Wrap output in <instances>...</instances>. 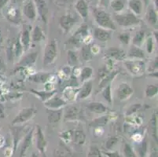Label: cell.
<instances>
[{"label":"cell","instance_id":"cell-1","mask_svg":"<svg viewBox=\"0 0 158 157\" xmlns=\"http://www.w3.org/2000/svg\"><path fill=\"white\" fill-rule=\"evenodd\" d=\"M91 10H92L94 21L98 25V27L110 31L116 30V24L109 13L98 7H92Z\"/></svg>","mask_w":158,"mask_h":157},{"label":"cell","instance_id":"cell-2","mask_svg":"<svg viewBox=\"0 0 158 157\" xmlns=\"http://www.w3.org/2000/svg\"><path fill=\"white\" fill-rule=\"evenodd\" d=\"M114 19L117 24L123 28H128V27L138 25L141 22V20L132 12L115 14Z\"/></svg>","mask_w":158,"mask_h":157},{"label":"cell","instance_id":"cell-3","mask_svg":"<svg viewBox=\"0 0 158 157\" xmlns=\"http://www.w3.org/2000/svg\"><path fill=\"white\" fill-rule=\"evenodd\" d=\"M57 56V46L55 40H51L47 43L44 50V65L48 66L54 62Z\"/></svg>","mask_w":158,"mask_h":157},{"label":"cell","instance_id":"cell-4","mask_svg":"<svg viewBox=\"0 0 158 157\" xmlns=\"http://www.w3.org/2000/svg\"><path fill=\"white\" fill-rule=\"evenodd\" d=\"M127 71L135 76H141L145 72V62L143 60H127L124 61Z\"/></svg>","mask_w":158,"mask_h":157},{"label":"cell","instance_id":"cell-5","mask_svg":"<svg viewBox=\"0 0 158 157\" xmlns=\"http://www.w3.org/2000/svg\"><path fill=\"white\" fill-rule=\"evenodd\" d=\"M36 111L32 107H27L23 109L21 112L15 116L13 121L11 122L13 126L16 124H21V123H27L28 121L32 119L35 116Z\"/></svg>","mask_w":158,"mask_h":157},{"label":"cell","instance_id":"cell-6","mask_svg":"<svg viewBox=\"0 0 158 157\" xmlns=\"http://www.w3.org/2000/svg\"><path fill=\"white\" fill-rule=\"evenodd\" d=\"M134 93V90L131 86L126 83H122L119 85L117 88V97L120 101H126L128 100L132 96Z\"/></svg>","mask_w":158,"mask_h":157},{"label":"cell","instance_id":"cell-7","mask_svg":"<svg viewBox=\"0 0 158 157\" xmlns=\"http://www.w3.org/2000/svg\"><path fill=\"white\" fill-rule=\"evenodd\" d=\"M77 21V20L76 17H74V15L69 14L61 16V18H60L59 24L61 28L65 32H68L73 28V26L76 24Z\"/></svg>","mask_w":158,"mask_h":157},{"label":"cell","instance_id":"cell-8","mask_svg":"<svg viewBox=\"0 0 158 157\" xmlns=\"http://www.w3.org/2000/svg\"><path fill=\"white\" fill-rule=\"evenodd\" d=\"M31 26L28 24H24L23 25L22 32H21V38H20V42L23 47V50L26 51L28 50L31 43Z\"/></svg>","mask_w":158,"mask_h":157},{"label":"cell","instance_id":"cell-9","mask_svg":"<svg viewBox=\"0 0 158 157\" xmlns=\"http://www.w3.org/2000/svg\"><path fill=\"white\" fill-rule=\"evenodd\" d=\"M83 118L82 112L78 107L70 105L66 107L64 113V119L65 120H77Z\"/></svg>","mask_w":158,"mask_h":157},{"label":"cell","instance_id":"cell-10","mask_svg":"<svg viewBox=\"0 0 158 157\" xmlns=\"http://www.w3.org/2000/svg\"><path fill=\"white\" fill-rule=\"evenodd\" d=\"M23 12L24 16L30 21H33L36 19L37 11L35 4L32 0H28L24 4L23 7Z\"/></svg>","mask_w":158,"mask_h":157},{"label":"cell","instance_id":"cell-11","mask_svg":"<svg viewBox=\"0 0 158 157\" xmlns=\"http://www.w3.org/2000/svg\"><path fill=\"white\" fill-rule=\"evenodd\" d=\"M67 105V101L64 99L57 96H53L44 102V106L47 109H60Z\"/></svg>","mask_w":158,"mask_h":157},{"label":"cell","instance_id":"cell-12","mask_svg":"<svg viewBox=\"0 0 158 157\" xmlns=\"http://www.w3.org/2000/svg\"><path fill=\"white\" fill-rule=\"evenodd\" d=\"M105 55L110 60L113 59L115 60H123L126 58V53L122 49L116 47H112L107 49Z\"/></svg>","mask_w":158,"mask_h":157},{"label":"cell","instance_id":"cell-13","mask_svg":"<svg viewBox=\"0 0 158 157\" xmlns=\"http://www.w3.org/2000/svg\"><path fill=\"white\" fill-rule=\"evenodd\" d=\"M112 32L110 30L105 29V28H100V27H96L94 30V37L98 41L107 42L111 39Z\"/></svg>","mask_w":158,"mask_h":157},{"label":"cell","instance_id":"cell-14","mask_svg":"<svg viewBox=\"0 0 158 157\" xmlns=\"http://www.w3.org/2000/svg\"><path fill=\"white\" fill-rule=\"evenodd\" d=\"M36 146L41 153H44L47 149V141L42 130V128L39 125L36 126Z\"/></svg>","mask_w":158,"mask_h":157},{"label":"cell","instance_id":"cell-15","mask_svg":"<svg viewBox=\"0 0 158 157\" xmlns=\"http://www.w3.org/2000/svg\"><path fill=\"white\" fill-rule=\"evenodd\" d=\"M35 4L36 10H38L39 14H40L41 18H42L43 21L45 24H47V21H48L49 10L45 0H35Z\"/></svg>","mask_w":158,"mask_h":157},{"label":"cell","instance_id":"cell-16","mask_svg":"<svg viewBox=\"0 0 158 157\" xmlns=\"http://www.w3.org/2000/svg\"><path fill=\"white\" fill-rule=\"evenodd\" d=\"M87 108L90 112L95 114H106L109 112V109L104 104L98 101L90 102L87 105Z\"/></svg>","mask_w":158,"mask_h":157},{"label":"cell","instance_id":"cell-17","mask_svg":"<svg viewBox=\"0 0 158 157\" xmlns=\"http://www.w3.org/2000/svg\"><path fill=\"white\" fill-rule=\"evenodd\" d=\"M33 133H34V129H31L28 131V133L25 135V137L23 139V142H21V147H20V155L24 156L26 154L27 151L30 148L32 143Z\"/></svg>","mask_w":158,"mask_h":157},{"label":"cell","instance_id":"cell-18","mask_svg":"<svg viewBox=\"0 0 158 157\" xmlns=\"http://www.w3.org/2000/svg\"><path fill=\"white\" fill-rule=\"evenodd\" d=\"M93 90V83L91 80H87L84 82V85L82 86V88L80 89L79 93L77 94V97L80 100L87 98L90 96Z\"/></svg>","mask_w":158,"mask_h":157},{"label":"cell","instance_id":"cell-19","mask_svg":"<svg viewBox=\"0 0 158 157\" xmlns=\"http://www.w3.org/2000/svg\"><path fill=\"white\" fill-rule=\"evenodd\" d=\"M126 57L131 60H143L145 58L144 51L140 47L132 45L127 51Z\"/></svg>","mask_w":158,"mask_h":157},{"label":"cell","instance_id":"cell-20","mask_svg":"<svg viewBox=\"0 0 158 157\" xmlns=\"http://www.w3.org/2000/svg\"><path fill=\"white\" fill-rule=\"evenodd\" d=\"M75 8L83 19H87L88 17L89 7L88 4L85 0H77L75 4Z\"/></svg>","mask_w":158,"mask_h":157},{"label":"cell","instance_id":"cell-21","mask_svg":"<svg viewBox=\"0 0 158 157\" xmlns=\"http://www.w3.org/2000/svg\"><path fill=\"white\" fill-rule=\"evenodd\" d=\"M63 116V109H48L47 119L50 123H58Z\"/></svg>","mask_w":158,"mask_h":157},{"label":"cell","instance_id":"cell-22","mask_svg":"<svg viewBox=\"0 0 158 157\" xmlns=\"http://www.w3.org/2000/svg\"><path fill=\"white\" fill-rule=\"evenodd\" d=\"M37 57H38V52H32L31 54L24 56L20 60V62L18 64V66H19V67H30V66L35 64Z\"/></svg>","mask_w":158,"mask_h":157},{"label":"cell","instance_id":"cell-23","mask_svg":"<svg viewBox=\"0 0 158 157\" xmlns=\"http://www.w3.org/2000/svg\"><path fill=\"white\" fill-rule=\"evenodd\" d=\"M146 19L148 24L152 26L157 25V14L156 12V9L153 6H149L148 8L146 14Z\"/></svg>","mask_w":158,"mask_h":157},{"label":"cell","instance_id":"cell-24","mask_svg":"<svg viewBox=\"0 0 158 157\" xmlns=\"http://www.w3.org/2000/svg\"><path fill=\"white\" fill-rule=\"evenodd\" d=\"M30 91L36 96L39 99L45 102L48 99L51 98V97L54 96L55 93H57L56 90H51V91H42V90H35L34 89H31Z\"/></svg>","mask_w":158,"mask_h":157},{"label":"cell","instance_id":"cell-25","mask_svg":"<svg viewBox=\"0 0 158 157\" xmlns=\"http://www.w3.org/2000/svg\"><path fill=\"white\" fill-rule=\"evenodd\" d=\"M118 70H113V71H110L107 75H106V76L102 79L100 83H99V88L103 89L105 86L110 84V83H111L113 80V79L116 77V75L118 74Z\"/></svg>","mask_w":158,"mask_h":157},{"label":"cell","instance_id":"cell-26","mask_svg":"<svg viewBox=\"0 0 158 157\" xmlns=\"http://www.w3.org/2000/svg\"><path fill=\"white\" fill-rule=\"evenodd\" d=\"M31 36V40L33 42H36V43H39V42H41L42 40L45 39V35H44V31H43L42 28L39 25L35 26V28H33Z\"/></svg>","mask_w":158,"mask_h":157},{"label":"cell","instance_id":"cell-27","mask_svg":"<svg viewBox=\"0 0 158 157\" xmlns=\"http://www.w3.org/2000/svg\"><path fill=\"white\" fill-rule=\"evenodd\" d=\"M128 6L131 10L135 15H139L143 11V2L141 0H129Z\"/></svg>","mask_w":158,"mask_h":157},{"label":"cell","instance_id":"cell-28","mask_svg":"<svg viewBox=\"0 0 158 157\" xmlns=\"http://www.w3.org/2000/svg\"><path fill=\"white\" fill-rule=\"evenodd\" d=\"M88 35V26H87V24H82L80 28L77 29V31L74 33L73 36L81 42V39H84V38L87 37Z\"/></svg>","mask_w":158,"mask_h":157},{"label":"cell","instance_id":"cell-29","mask_svg":"<svg viewBox=\"0 0 158 157\" xmlns=\"http://www.w3.org/2000/svg\"><path fill=\"white\" fill-rule=\"evenodd\" d=\"M51 74L50 73H37V74L33 75V76H30L29 80L35 83H45L49 80V79L51 78Z\"/></svg>","mask_w":158,"mask_h":157},{"label":"cell","instance_id":"cell-30","mask_svg":"<svg viewBox=\"0 0 158 157\" xmlns=\"http://www.w3.org/2000/svg\"><path fill=\"white\" fill-rule=\"evenodd\" d=\"M73 142L77 145H84L86 141V134L83 130H75L72 134Z\"/></svg>","mask_w":158,"mask_h":157},{"label":"cell","instance_id":"cell-31","mask_svg":"<svg viewBox=\"0 0 158 157\" xmlns=\"http://www.w3.org/2000/svg\"><path fill=\"white\" fill-rule=\"evenodd\" d=\"M91 46L85 44L81 49V55L85 61H90L94 57V54L91 51Z\"/></svg>","mask_w":158,"mask_h":157},{"label":"cell","instance_id":"cell-32","mask_svg":"<svg viewBox=\"0 0 158 157\" xmlns=\"http://www.w3.org/2000/svg\"><path fill=\"white\" fill-rule=\"evenodd\" d=\"M11 131L13 133V138H14V152H15L18 147V142H20L21 138V135L24 134L22 127H17L15 129H11Z\"/></svg>","mask_w":158,"mask_h":157},{"label":"cell","instance_id":"cell-33","mask_svg":"<svg viewBox=\"0 0 158 157\" xmlns=\"http://www.w3.org/2000/svg\"><path fill=\"white\" fill-rule=\"evenodd\" d=\"M145 35H146V32L143 30L138 31L132 39V45L140 47L144 42Z\"/></svg>","mask_w":158,"mask_h":157},{"label":"cell","instance_id":"cell-34","mask_svg":"<svg viewBox=\"0 0 158 157\" xmlns=\"http://www.w3.org/2000/svg\"><path fill=\"white\" fill-rule=\"evenodd\" d=\"M126 0H111L110 5L113 11L116 13H120L125 7Z\"/></svg>","mask_w":158,"mask_h":157},{"label":"cell","instance_id":"cell-35","mask_svg":"<svg viewBox=\"0 0 158 157\" xmlns=\"http://www.w3.org/2000/svg\"><path fill=\"white\" fill-rule=\"evenodd\" d=\"M93 75V69L90 67H85L80 70V80L81 83L90 80V78Z\"/></svg>","mask_w":158,"mask_h":157},{"label":"cell","instance_id":"cell-36","mask_svg":"<svg viewBox=\"0 0 158 157\" xmlns=\"http://www.w3.org/2000/svg\"><path fill=\"white\" fill-rule=\"evenodd\" d=\"M7 18L11 22L19 23L20 20H21L19 10H18L15 8L10 9L9 10H8V13H7Z\"/></svg>","mask_w":158,"mask_h":157},{"label":"cell","instance_id":"cell-37","mask_svg":"<svg viewBox=\"0 0 158 157\" xmlns=\"http://www.w3.org/2000/svg\"><path fill=\"white\" fill-rule=\"evenodd\" d=\"M109 121H110V116H102L101 118H98V119H94V121H92L90 123V125L92 126H98V127H99V126L106 125Z\"/></svg>","mask_w":158,"mask_h":157},{"label":"cell","instance_id":"cell-38","mask_svg":"<svg viewBox=\"0 0 158 157\" xmlns=\"http://www.w3.org/2000/svg\"><path fill=\"white\" fill-rule=\"evenodd\" d=\"M146 96L147 97H154L157 94V85L149 84L148 85L146 89Z\"/></svg>","mask_w":158,"mask_h":157},{"label":"cell","instance_id":"cell-39","mask_svg":"<svg viewBox=\"0 0 158 157\" xmlns=\"http://www.w3.org/2000/svg\"><path fill=\"white\" fill-rule=\"evenodd\" d=\"M68 63L70 66H75L78 64V56L73 50L68 51Z\"/></svg>","mask_w":158,"mask_h":157},{"label":"cell","instance_id":"cell-40","mask_svg":"<svg viewBox=\"0 0 158 157\" xmlns=\"http://www.w3.org/2000/svg\"><path fill=\"white\" fill-rule=\"evenodd\" d=\"M102 97H104L105 100L109 104H112V93H111V85L109 84L103 88V91L102 93Z\"/></svg>","mask_w":158,"mask_h":157},{"label":"cell","instance_id":"cell-41","mask_svg":"<svg viewBox=\"0 0 158 157\" xmlns=\"http://www.w3.org/2000/svg\"><path fill=\"white\" fill-rule=\"evenodd\" d=\"M149 127H150V130H151L152 134H153V137L156 139V113H153V116H152L151 119L149 120Z\"/></svg>","mask_w":158,"mask_h":157},{"label":"cell","instance_id":"cell-42","mask_svg":"<svg viewBox=\"0 0 158 157\" xmlns=\"http://www.w3.org/2000/svg\"><path fill=\"white\" fill-rule=\"evenodd\" d=\"M123 155L124 157H137L132 147L128 143L124 144L123 146Z\"/></svg>","mask_w":158,"mask_h":157},{"label":"cell","instance_id":"cell-43","mask_svg":"<svg viewBox=\"0 0 158 157\" xmlns=\"http://www.w3.org/2000/svg\"><path fill=\"white\" fill-rule=\"evenodd\" d=\"M119 138L117 137H110L108 138L107 141H106V148L107 150H112V149L114 148L115 145H116V143L118 142Z\"/></svg>","mask_w":158,"mask_h":157},{"label":"cell","instance_id":"cell-44","mask_svg":"<svg viewBox=\"0 0 158 157\" xmlns=\"http://www.w3.org/2000/svg\"><path fill=\"white\" fill-rule=\"evenodd\" d=\"M87 157H102V152L96 146H91L90 148Z\"/></svg>","mask_w":158,"mask_h":157},{"label":"cell","instance_id":"cell-45","mask_svg":"<svg viewBox=\"0 0 158 157\" xmlns=\"http://www.w3.org/2000/svg\"><path fill=\"white\" fill-rule=\"evenodd\" d=\"M141 107H142V105H141V104H134V105H131L130 107L127 109V112H126V116H129L135 114L136 112L140 110Z\"/></svg>","mask_w":158,"mask_h":157},{"label":"cell","instance_id":"cell-46","mask_svg":"<svg viewBox=\"0 0 158 157\" xmlns=\"http://www.w3.org/2000/svg\"><path fill=\"white\" fill-rule=\"evenodd\" d=\"M118 39L120 40V42H121L123 44H124V45H128L131 41L130 33L128 32L121 33V34H120L118 35Z\"/></svg>","mask_w":158,"mask_h":157},{"label":"cell","instance_id":"cell-47","mask_svg":"<svg viewBox=\"0 0 158 157\" xmlns=\"http://www.w3.org/2000/svg\"><path fill=\"white\" fill-rule=\"evenodd\" d=\"M146 50L149 54H151L153 50V41L152 37H148L146 41Z\"/></svg>","mask_w":158,"mask_h":157},{"label":"cell","instance_id":"cell-48","mask_svg":"<svg viewBox=\"0 0 158 157\" xmlns=\"http://www.w3.org/2000/svg\"><path fill=\"white\" fill-rule=\"evenodd\" d=\"M15 54L17 57H19L20 55L21 54V53H22L23 51V47L22 46H21V42H20V39H18L17 40V42H16L15 43Z\"/></svg>","mask_w":158,"mask_h":157},{"label":"cell","instance_id":"cell-49","mask_svg":"<svg viewBox=\"0 0 158 157\" xmlns=\"http://www.w3.org/2000/svg\"><path fill=\"white\" fill-rule=\"evenodd\" d=\"M139 155L141 156H145L146 154V152H147V143L146 142H143L142 144L140 145V148H139Z\"/></svg>","mask_w":158,"mask_h":157},{"label":"cell","instance_id":"cell-50","mask_svg":"<svg viewBox=\"0 0 158 157\" xmlns=\"http://www.w3.org/2000/svg\"><path fill=\"white\" fill-rule=\"evenodd\" d=\"M149 71H151V72H157V57L154 59L151 64H149Z\"/></svg>","mask_w":158,"mask_h":157},{"label":"cell","instance_id":"cell-51","mask_svg":"<svg viewBox=\"0 0 158 157\" xmlns=\"http://www.w3.org/2000/svg\"><path fill=\"white\" fill-rule=\"evenodd\" d=\"M106 155H107L108 157H120V154L117 152H105Z\"/></svg>","mask_w":158,"mask_h":157},{"label":"cell","instance_id":"cell-52","mask_svg":"<svg viewBox=\"0 0 158 157\" xmlns=\"http://www.w3.org/2000/svg\"><path fill=\"white\" fill-rule=\"evenodd\" d=\"M5 117V109L2 104L0 103V119H3Z\"/></svg>","mask_w":158,"mask_h":157},{"label":"cell","instance_id":"cell-53","mask_svg":"<svg viewBox=\"0 0 158 157\" xmlns=\"http://www.w3.org/2000/svg\"><path fill=\"white\" fill-rule=\"evenodd\" d=\"M110 1L111 0H100V3L102 6H107L109 4H110Z\"/></svg>","mask_w":158,"mask_h":157},{"label":"cell","instance_id":"cell-54","mask_svg":"<svg viewBox=\"0 0 158 157\" xmlns=\"http://www.w3.org/2000/svg\"><path fill=\"white\" fill-rule=\"evenodd\" d=\"M9 0H0V10H2L4 6L7 4Z\"/></svg>","mask_w":158,"mask_h":157},{"label":"cell","instance_id":"cell-55","mask_svg":"<svg viewBox=\"0 0 158 157\" xmlns=\"http://www.w3.org/2000/svg\"><path fill=\"white\" fill-rule=\"evenodd\" d=\"M153 34H154L155 39H156V41L157 42V31H155L154 32H153Z\"/></svg>","mask_w":158,"mask_h":157},{"label":"cell","instance_id":"cell-56","mask_svg":"<svg viewBox=\"0 0 158 157\" xmlns=\"http://www.w3.org/2000/svg\"><path fill=\"white\" fill-rule=\"evenodd\" d=\"M149 0H144V3H145V6H147L148 4H149Z\"/></svg>","mask_w":158,"mask_h":157},{"label":"cell","instance_id":"cell-57","mask_svg":"<svg viewBox=\"0 0 158 157\" xmlns=\"http://www.w3.org/2000/svg\"><path fill=\"white\" fill-rule=\"evenodd\" d=\"M31 157H38V156H37V155L35 153V152H33V153L31 154Z\"/></svg>","mask_w":158,"mask_h":157},{"label":"cell","instance_id":"cell-58","mask_svg":"<svg viewBox=\"0 0 158 157\" xmlns=\"http://www.w3.org/2000/svg\"><path fill=\"white\" fill-rule=\"evenodd\" d=\"M13 2H17V1H18V0H12Z\"/></svg>","mask_w":158,"mask_h":157},{"label":"cell","instance_id":"cell-59","mask_svg":"<svg viewBox=\"0 0 158 157\" xmlns=\"http://www.w3.org/2000/svg\"><path fill=\"white\" fill-rule=\"evenodd\" d=\"M90 1H92V2H94V1H98V0H90Z\"/></svg>","mask_w":158,"mask_h":157}]
</instances>
